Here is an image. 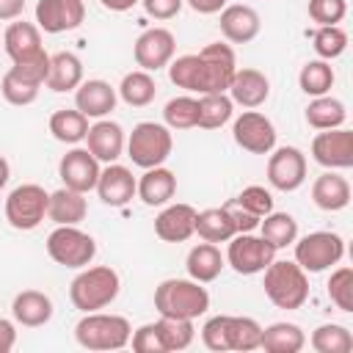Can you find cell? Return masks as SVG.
<instances>
[{"label": "cell", "mask_w": 353, "mask_h": 353, "mask_svg": "<svg viewBox=\"0 0 353 353\" xmlns=\"http://www.w3.org/2000/svg\"><path fill=\"white\" fill-rule=\"evenodd\" d=\"M154 309L160 317L196 320L210 309V292L193 279H165L154 287Z\"/></svg>", "instance_id": "1"}, {"label": "cell", "mask_w": 353, "mask_h": 353, "mask_svg": "<svg viewBox=\"0 0 353 353\" xmlns=\"http://www.w3.org/2000/svg\"><path fill=\"white\" fill-rule=\"evenodd\" d=\"M262 287L276 309H301L309 301V273L295 259H273L265 270Z\"/></svg>", "instance_id": "2"}, {"label": "cell", "mask_w": 353, "mask_h": 353, "mask_svg": "<svg viewBox=\"0 0 353 353\" xmlns=\"http://www.w3.org/2000/svg\"><path fill=\"white\" fill-rule=\"evenodd\" d=\"M121 279L110 265L80 268V273L69 284V301L80 312H99L119 298Z\"/></svg>", "instance_id": "3"}, {"label": "cell", "mask_w": 353, "mask_h": 353, "mask_svg": "<svg viewBox=\"0 0 353 353\" xmlns=\"http://www.w3.org/2000/svg\"><path fill=\"white\" fill-rule=\"evenodd\" d=\"M132 325L121 314L108 312H83L74 325V339L85 350H121L130 345Z\"/></svg>", "instance_id": "4"}, {"label": "cell", "mask_w": 353, "mask_h": 353, "mask_svg": "<svg viewBox=\"0 0 353 353\" xmlns=\"http://www.w3.org/2000/svg\"><path fill=\"white\" fill-rule=\"evenodd\" d=\"M127 157L132 160V165L138 168H154L163 165L171 157L174 149V135L165 124L157 121H138L132 127V132L127 135Z\"/></svg>", "instance_id": "5"}, {"label": "cell", "mask_w": 353, "mask_h": 353, "mask_svg": "<svg viewBox=\"0 0 353 353\" xmlns=\"http://www.w3.org/2000/svg\"><path fill=\"white\" fill-rule=\"evenodd\" d=\"M199 55V83H196V94H226L229 83L237 72V58L232 44L223 41H212L207 44Z\"/></svg>", "instance_id": "6"}, {"label": "cell", "mask_w": 353, "mask_h": 353, "mask_svg": "<svg viewBox=\"0 0 353 353\" xmlns=\"http://www.w3.org/2000/svg\"><path fill=\"white\" fill-rule=\"evenodd\" d=\"M47 254L61 268H88L97 256V240L77 226H55L47 234Z\"/></svg>", "instance_id": "7"}, {"label": "cell", "mask_w": 353, "mask_h": 353, "mask_svg": "<svg viewBox=\"0 0 353 353\" xmlns=\"http://www.w3.org/2000/svg\"><path fill=\"white\" fill-rule=\"evenodd\" d=\"M47 204H50V193L41 185L36 182L17 185L6 199V221L17 232H30L47 218Z\"/></svg>", "instance_id": "8"}, {"label": "cell", "mask_w": 353, "mask_h": 353, "mask_svg": "<svg viewBox=\"0 0 353 353\" xmlns=\"http://www.w3.org/2000/svg\"><path fill=\"white\" fill-rule=\"evenodd\" d=\"M295 245V262L306 273H323L342 262L345 256V240L336 232H309Z\"/></svg>", "instance_id": "9"}, {"label": "cell", "mask_w": 353, "mask_h": 353, "mask_svg": "<svg viewBox=\"0 0 353 353\" xmlns=\"http://www.w3.org/2000/svg\"><path fill=\"white\" fill-rule=\"evenodd\" d=\"M226 243V265L240 276H256L276 259V248L262 234L237 232Z\"/></svg>", "instance_id": "10"}, {"label": "cell", "mask_w": 353, "mask_h": 353, "mask_svg": "<svg viewBox=\"0 0 353 353\" xmlns=\"http://www.w3.org/2000/svg\"><path fill=\"white\" fill-rule=\"evenodd\" d=\"M268 182L281 193H292L306 182V154L298 146H273L268 152Z\"/></svg>", "instance_id": "11"}, {"label": "cell", "mask_w": 353, "mask_h": 353, "mask_svg": "<svg viewBox=\"0 0 353 353\" xmlns=\"http://www.w3.org/2000/svg\"><path fill=\"white\" fill-rule=\"evenodd\" d=\"M234 143L248 154H268L276 146V127L259 110H243L232 124Z\"/></svg>", "instance_id": "12"}, {"label": "cell", "mask_w": 353, "mask_h": 353, "mask_svg": "<svg viewBox=\"0 0 353 353\" xmlns=\"http://www.w3.org/2000/svg\"><path fill=\"white\" fill-rule=\"evenodd\" d=\"M312 160L328 171H345L353 165V132L347 127L317 130L312 138Z\"/></svg>", "instance_id": "13"}, {"label": "cell", "mask_w": 353, "mask_h": 353, "mask_svg": "<svg viewBox=\"0 0 353 353\" xmlns=\"http://www.w3.org/2000/svg\"><path fill=\"white\" fill-rule=\"evenodd\" d=\"M174 52H176V39L168 28H160V25L146 28L132 44V58H135L138 69H143V72L165 69L171 63Z\"/></svg>", "instance_id": "14"}, {"label": "cell", "mask_w": 353, "mask_h": 353, "mask_svg": "<svg viewBox=\"0 0 353 353\" xmlns=\"http://www.w3.org/2000/svg\"><path fill=\"white\" fill-rule=\"evenodd\" d=\"M99 171H102L99 160L83 146L69 149L58 163V176H61L63 188L77 190V193H91L97 188Z\"/></svg>", "instance_id": "15"}, {"label": "cell", "mask_w": 353, "mask_h": 353, "mask_svg": "<svg viewBox=\"0 0 353 353\" xmlns=\"http://www.w3.org/2000/svg\"><path fill=\"white\" fill-rule=\"evenodd\" d=\"M85 19L83 0H39L36 3V25L44 33H63L80 28Z\"/></svg>", "instance_id": "16"}, {"label": "cell", "mask_w": 353, "mask_h": 353, "mask_svg": "<svg viewBox=\"0 0 353 353\" xmlns=\"http://www.w3.org/2000/svg\"><path fill=\"white\" fill-rule=\"evenodd\" d=\"M97 196L102 204L108 207H124L127 201L135 199V190H138V179L132 176V171L121 163H105V168L99 171V179H97Z\"/></svg>", "instance_id": "17"}, {"label": "cell", "mask_w": 353, "mask_h": 353, "mask_svg": "<svg viewBox=\"0 0 353 353\" xmlns=\"http://www.w3.org/2000/svg\"><path fill=\"white\" fill-rule=\"evenodd\" d=\"M196 212L199 210L185 204V201L163 204V210L154 218V234L163 243H185L196 232Z\"/></svg>", "instance_id": "18"}, {"label": "cell", "mask_w": 353, "mask_h": 353, "mask_svg": "<svg viewBox=\"0 0 353 353\" xmlns=\"http://www.w3.org/2000/svg\"><path fill=\"white\" fill-rule=\"evenodd\" d=\"M218 14H221V22H218L221 33H223V39L229 44H248L262 30V19H259L256 8H251V6H243V3H232L229 6L226 3Z\"/></svg>", "instance_id": "19"}, {"label": "cell", "mask_w": 353, "mask_h": 353, "mask_svg": "<svg viewBox=\"0 0 353 353\" xmlns=\"http://www.w3.org/2000/svg\"><path fill=\"white\" fill-rule=\"evenodd\" d=\"M229 99L234 102V105H240V108H245V110H256L259 105H265L268 102V97H270V80H268V74L265 72H259V69H251V66H237V72H234V77H232V83H229Z\"/></svg>", "instance_id": "20"}, {"label": "cell", "mask_w": 353, "mask_h": 353, "mask_svg": "<svg viewBox=\"0 0 353 353\" xmlns=\"http://www.w3.org/2000/svg\"><path fill=\"white\" fill-rule=\"evenodd\" d=\"M124 146H127V135L119 121L97 119L85 132V149L99 163H116L124 154Z\"/></svg>", "instance_id": "21"}, {"label": "cell", "mask_w": 353, "mask_h": 353, "mask_svg": "<svg viewBox=\"0 0 353 353\" xmlns=\"http://www.w3.org/2000/svg\"><path fill=\"white\" fill-rule=\"evenodd\" d=\"M119 94L108 80H83L74 88V108L88 119H108L116 110Z\"/></svg>", "instance_id": "22"}, {"label": "cell", "mask_w": 353, "mask_h": 353, "mask_svg": "<svg viewBox=\"0 0 353 353\" xmlns=\"http://www.w3.org/2000/svg\"><path fill=\"white\" fill-rule=\"evenodd\" d=\"M52 298L41 290H22L14 295V303H11V314L19 325L25 328H41L52 320Z\"/></svg>", "instance_id": "23"}, {"label": "cell", "mask_w": 353, "mask_h": 353, "mask_svg": "<svg viewBox=\"0 0 353 353\" xmlns=\"http://www.w3.org/2000/svg\"><path fill=\"white\" fill-rule=\"evenodd\" d=\"M176 193V176L171 168L165 165H154V168H146L141 176H138V190L135 196L146 204V207H163L174 199Z\"/></svg>", "instance_id": "24"}, {"label": "cell", "mask_w": 353, "mask_h": 353, "mask_svg": "<svg viewBox=\"0 0 353 353\" xmlns=\"http://www.w3.org/2000/svg\"><path fill=\"white\" fill-rule=\"evenodd\" d=\"M312 201L323 212H339L350 204V182L336 171H323L312 182Z\"/></svg>", "instance_id": "25"}, {"label": "cell", "mask_w": 353, "mask_h": 353, "mask_svg": "<svg viewBox=\"0 0 353 353\" xmlns=\"http://www.w3.org/2000/svg\"><path fill=\"white\" fill-rule=\"evenodd\" d=\"M3 50L11 58V63L14 61H22V58H30L39 50H44L41 47V30H39V25L25 22V19H14L6 28V33H3Z\"/></svg>", "instance_id": "26"}, {"label": "cell", "mask_w": 353, "mask_h": 353, "mask_svg": "<svg viewBox=\"0 0 353 353\" xmlns=\"http://www.w3.org/2000/svg\"><path fill=\"white\" fill-rule=\"evenodd\" d=\"M85 215H88L85 193H77V190H69V188H58L55 193H50L47 218L55 226H77Z\"/></svg>", "instance_id": "27"}, {"label": "cell", "mask_w": 353, "mask_h": 353, "mask_svg": "<svg viewBox=\"0 0 353 353\" xmlns=\"http://www.w3.org/2000/svg\"><path fill=\"white\" fill-rule=\"evenodd\" d=\"M83 83V61L74 52H55L50 55V72L44 80V88L55 94L74 91Z\"/></svg>", "instance_id": "28"}, {"label": "cell", "mask_w": 353, "mask_h": 353, "mask_svg": "<svg viewBox=\"0 0 353 353\" xmlns=\"http://www.w3.org/2000/svg\"><path fill=\"white\" fill-rule=\"evenodd\" d=\"M223 265H226V256L221 254V248H218L215 243H207V240L199 243V245H193V248L188 251V259H185L188 276H190L193 281H201V284L215 281V279L221 276Z\"/></svg>", "instance_id": "29"}, {"label": "cell", "mask_w": 353, "mask_h": 353, "mask_svg": "<svg viewBox=\"0 0 353 353\" xmlns=\"http://www.w3.org/2000/svg\"><path fill=\"white\" fill-rule=\"evenodd\" d=\"M306 345V334L298 323H270L262 328L259 347L268 353H298Z\"/></svg>", "instance_id": "30"}, {"label": "cell", "mask_w": 353, "mask_h": 353, "mask_svg": "<svg viewBox=\"0 0 353 353\" xmlns=\"http://www.w3.org/2000/svg\"><path fill=\"white\" fill-rule=\"evenodd\" d=\"M306 124L314 130H334V127H345L347 121V108L342 99L323 94V97H312V102L306 105Z\"/></svg>", "instance_id": "31"}, {"label": "cell", "mask_w": 353, "mask_h": 353, "mask_svg": "<svg viewBox=\"0 0 353 353\" xmlns=\"http://www.w3.org/2000/svg\"><path fill=\"white\" fill-rule=\"evenodd\" d=\"M193 234H199L207 243H226V240H232L237 234V229H234V221H232L226 204L196 212V232Z\"/></svg>", "instance_id": "32"}, {"label": "cell", "mask_w": 353, "mask_h": 353, "mask_svg": "<svg viewBox=\"0 0 353 353\" xmlns=\"http://www.w3.org/2000/svg\"><path fill=\"white\" fill-rule=\"evenodd\" d=\"M116 94L121 97V102H127L130 108H146L149 102H154L157 97V83L152 77V72L143 69H132L121 77Z\"/></svg>", "instance_id": "33"}, {"label": "cell", "mask_w": 353, "mask_h": 353, "mask_svg": "<svg viewBox=\"0 0 353 353\" xmlns=\"http://www.w3.org/2000/svg\"><path fill=\"white\" fill-rule=\"evenodd\" d=\"M88 116H83L77 108H61L50 116V132L55 141L61 143H80L85 141V132H88Z\"/></svg>", "instance_id": "34"}, {"label": "cell", "mask_w": 353, "mask_h": 353, "mask_svg": "<svg viewBox=\"0 0 353 353\" xmlns=\"http://www.w3.org/2000/svg\"><path fill=\"white\" fill-rule=\"evenodd\" d=\"M334 66L331 61H323V58H314V61H306L298 72V85L306 97H323V94H331L334 88Z\"/></svg>", "instance_id": "35"}, {"label": "cell", "mask_w": 353, "mask_h": 353, "mask_svg": "<svg viewBox=\"0 0 353 353\" xmlns=\"http://www.w3.org/2000/svg\"><path fill=\"white\" fill-rule=\"evenodd\" d=\"M259 234L279 251V248H287L298 240V221L290 215V212H268L262 221H259Z\"/></svg>", "instance_id": "36"}, {"label": "cell", "mask_w": 353, "mask_h": 353, "mask_svg": "<svg viewBox=\"0 0 353 353\" xmlns=\"http://www.w3.org/2000/svg\"><path fill=\"white\" fill-rule=\"evenodd\" d=\"M259 336H262V325L254 317H243V314H226V342L229 350H256L259 347Z\"/></svg>", "instance_id": "37"}, {"label": "cell", "mask_w": 353, "mask_h": 353, "mask_svg": "<svg viewBox=\"0 0 353 353\" xmlns=\"http://www.w3.org/2000/svg\"><path fill=\"white\" fill-rule=\"evenodd\" d=\"M309 345L317 353H350L353 350V334L347 325L339 323H323L312 331Z\"/></svg>", "instance_id": "38"}, {"label": "cell", "mask_w": 353, "mask_h": 353, "mask_svg": "<svg viewBox=\"0 0 353 353\" xmlns=\"http://www.w3.org/2000/svg\"><path fill=\"white\" fill-rule=\"evenodd\" d=\"M234 113V102L229 94H201L199 97V121L196 127L201 130H218L223 127Z\"/></svg>", "instance_id": "39"}, {"label": "cell", "mask_w": 353, "mask_h": 353, "mask_svg": "<svg viewBox=\"0 0 353 353\" xmlns=\"http://www.w3.org/2000/svg\"><path fill=\"white\" fill-rule=\"evenodd\" d=\"M163 121L168 130H193L199 121V99L190 94L168 99L163 108Z\"/></svg>", "instance_id": "40"}, {"label": "cell", "mask_w": 353, "mask_h": 353, "mask_svg": "<svg viewBox=\"0 0 353 353\" xmlns=\"http://www.w3.org/2000/svg\"><path fill=\"white\" fill-rule=\"evenodd\" d=\"M312 47H314L317 58L334 61L347 50V33L339 25H320L312 36Z\"/></svg>", "instance_id": "41"}, {"label": "cell", "mask_w": 353, "mask_h": 353, "mask_svg": "<svg viewBox=\"0 0 353 353\" xmlns=\"http://www.w3.org/2000/svg\"><path fill=\"white\" fill-rule=\"evenodd\" d=\"M39 88H41V85H36V83L19 77L14 69H8V72L3 74V80H0V94H3V99H6L8 105H14V108L33 105L36 97H39Z\"/></svg>", "instance_id": "42"}, {"label": "cell", "mask_w": 353, "mask_h": 353, "mask_svg": "<svg viewBox=\"0 0 353 353\" xmlns=\"http://www.w3.org/2000/svg\"><path fill=\"white\" fill-rule=\"evenodd\" d=\"M157 325H160V336H163L165 353H174V350H185V347H190V342H193V336H196L193 320L157 317Z\"/></svg>", "instance_id": "43"}, {"label": "cell", "mask_w": 353, "mask_h": 353, "mask_svg": "<svg viewBox=\"0 0 353 353\" xmlns=\"http://www.w3.org/2000/svg\"><path fill=\"white\" fill-rule=\"evenodd\" d=\"M328 298L339 312H353V268L339 265L328 279Z\"/></svg>", "instance_id": "44"}, {"label": "cell", "mask_w": 353, "mask_h": 353, "mask_svg": "<svg viewBox=\"0 0 353 353\" xmlns=\"http://www.w3.org/2000/svg\"><path fill=\"white\" fill-rule=\"evenodd\" d=\"M168 80H171L176 88H185V91H193V94H196V83H199V55H196V52H188V55L171 58V63H168Z\"/></svg>", "instance_id": "45"}, {"label": "cell", "mask_w": 353, "mask_h": 353, "mask_svg": "<svg viewBox=\"0 0 353 353\" xmlns=\"http://www.w3.org/2000/svg\"><path fill=\"white\" fill-rule=\"evenodd\" d=\"M232 201H234L237 207L248 210V212L256 215V218H265L268 212H273V196H270V190L262 188V185H248V188H243Z\"/></svg>", "instance_id": "46"}, {"label": "cell", "mask_w": 353, "mask_h": 353, "mask_svg": "<svg viewBox=\"0 0 353 353\" xmlns=\"http://www.w3.org/2000/svg\"><path fill=\"white\" fill-rule=\"evenodd\" d=\"M306 14L317 28L320 25H339L347 14V0H309Z\"/></svg>", "instance_id": "47"}, {"label": "cell", "mask_w": 353, "mask_h": 353, "mask_svg": "<svg viewBox=\"0 0 353 353\" xmlns=\"http://www.w3.org/2000/svg\"><path fill=\"white\" fill-rule=\"evenodd\" d=\"M11 69H14L19 77H25V80H30V83H36V85H44L47 72H50V55H47L44 50H39V52L30 55V58L14 61Z\"/></svg>", "instance_id": "48"}, {"label": "cell", "mask_w": 353, "mask_h": 353, "mask_svg": "<svg viewBox=\"0 0 353 353\" xmlns=\"http://www.w3.org/2000/svg\"><path fill=\"white\" fill-rule=\"evenodd\" d=\"M130 345H132L135 353H165L157 320L154 323H143L141 328H135L132 336H130Z\"/></svg>", "instance_id": "49"}, {"label": "cell", "mask_w": 353, "mask_h": 353, "mask_svg": "<svg viewBox=\"0 0 353 353\" xmlns=\"http://www.w3.org/2000/svg\"><path fill=\"white\" fill-rule=\"evenodd\" d=\"M201 342H204V347H210L215 353L229 350V342H226V314H215V317H210L201 325Z\"/></svg>", "instance_id": "50"}, {"label": "cell", "mask_w": 353, "mask_h": 353, "mask_svg": "<svg viewBox=\"0 0 353 353\" xmlns=\"http://www.w3.org/2000/svg\"><path fill=\"white\" fill-rule=\"evenodd\" d=\"M182 3H185V0H141L143 11H146L152 19H160V22L174 19V17L182 11Z\"/></svg>", "instance_id": "51"}, {"label": "cell", "mask_w": 353, "mask_h": 353, "mask_svg": "<svg viewBox=\"0 0 353 353\" xmlns=\"http://www.w3.org/2000/svg\"><path fill=\"white\" fill-rule=\"evenodd\" d=\"M226 210H229V215H232V221H234V229H237V232H254V229L259 226V221H262V218L251 215L248 210L237 207L234 201H226Z\"/></svg>", "instance_id": "52"}, {"label": "cell", "mask_w": 353, "mask_h": 353, "mask_svg": "<svg viewBox=\"0 0 353 353\" xmlns=\"http://www.w3.org/2000/svg\"><path fill=\"white\" fill-rule=\"evenodd\" d=\"M14 345H17V325L11 320L0 317V353L14 350Z\"/></svg>", "instance_id": "53"}, {"label": "cell", "mask_w": 353, "mask_h": 353, "mask_svg": "<svg viewBox=\"0 0 353 353\" xmlns=\"http://www.w3.org/2000/svg\"><path fill=\"white\" fill-rule=\"evenodd\" d=\"M22 11H25V0H0V19L3 22L19 19Z\"/></svg>", "instance_id": "54"}, {"label": "cell", "mask_w": 353, "mask_h": 353, "mask_svg": "<svg viewBox=\"0 0 353 353\" xmlns=\"http://www.w3.org/2000/svg\"><path fill=\"white\" fill-rule=\"evenodd\" d=\"M188 6L196 14H218L226 6V0H188Z\"/></svg>", "instance_id": "55"}, {"label": "cell", "mask_w": 353, "mask_h": 353, "mask_svg": "<svg viewBox=\"0 0 353 353\" xmlns=\"http://www.w3.org/2000/svg\"><path fill=\"white\" fill-rule=\"evenodd\" d=\"M102 3V8H108V11H116V14H124V11H130V8H135L141 0H99Z\"/></svg>", "instance_id": "56"}, {"label": "cell", "mask_w": 353, "mask_h": 353, "mask_svg": "<svg viewBox=\"0 0 353 353\" xmlns=\"http://www.w3.org/2000/svg\"><path fill=\"white\" fill-rule=\"evenodd\" d=\"M8 176H11V165H8V160L0 154V190L8 185Z\"/></svg>", "instance_id": "57"}]
</instances>
